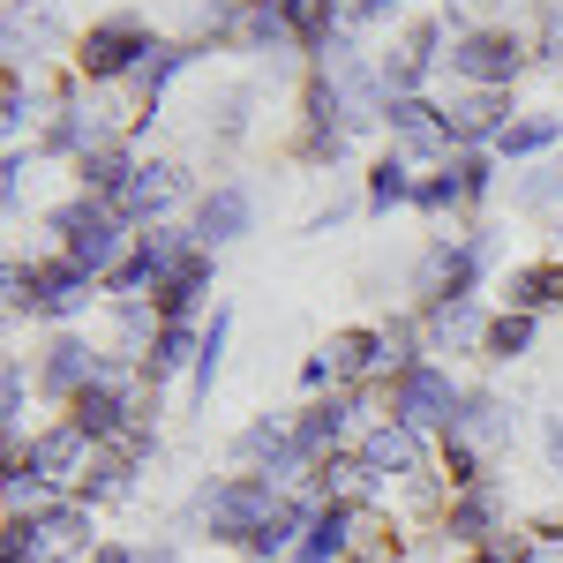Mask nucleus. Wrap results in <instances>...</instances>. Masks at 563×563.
Listing matches in <instances>:
<instances>
[{"instance_id":"obj_12","label":"nucleus","mask_w":563,"mask_h":563,"mask_svg":"<svg viewBox=\"0 0 563 563\" xmlns=\"http://www.w3.org/2000/svg\"><path fill=\"white\" fill-rule=\"evenodd\" d=\"M233 466L241 474H263V481H286L308 474V459L294 451V421H278V413H263V421H249V429L233 435Z\"/></svg>"},{"instance_id":"obj_13","label":"nucleus","mask_w":563,"mask_h":563,"mask_svg":"<svg viewBox=\"0 0 563 563\" xmlns=\"http://www.w3.org/2000/svg\"><path fill=\"white\" fill-rule=\"evenodd\" d=\"M90 459H98V443H90L76 421H53V429L31 435V451H23V474L45 481V488H76Z\"/></svg>"},{"instance_id":"obj_26","label":"nucleus","mask_w":563,"mask_h":563,"mask_svg":"<svg viewBox=\"0 0 563 563\" xmlns=\"http://www.w3.org/2000/svg\"><path fill=\"white\" fill-rule=\"evenodd\" d=\"M331 376L346 390H361L368 376H384V331H331Z\"/></svg>"},{"instance_id":"obj_6","label":"nucleus","mask_w":563,"mask_h":563,"mask_svg":"<svg viewBox=\"0 0 563 563\" xmlns=\"http://www.w3.org/2000/svg\"><path fill=\"white\" fill-rule=\"evenodd\" d=\"M188 256H196V233H188V225H151V233H135L129 263L106 278V301H151V294H166Z\"/></svg>"},{"instance_id":"obj_48","label":"nucleus","mask_w":563,"mask_h":563,"mask_svg":"<svg viewBox=\"0 0 563 563\" xmlns=\"http://www.w3.org/2000/svg\"><path fill=\"white\" fill-rule=\"evenodd\" d=\"M398 8H406V0H353V23H384Z\"/></svg>"},{"instance_id":"obj_36","label":"nucleus","mask_w":563,"mask_h":563,"mask_svg":"<svg viewBox=\"0 0 563 563\" xmlns=\"http://www.w3.org/2000/svg\"><path fill=\"white\" fill-rule=\"evenodd\" d=\"M113 331H121V339H113V353H135V361H143V353H151V339H158L166 323H158V308H151V301H113Z\"/></svg>"},{"instance_id":"obj_42","label":"nucleus","mask_w":563,"mask_h":563,"mask_svg":"<svg viewBox=\"0 0 563 563\" xmlns=\"http://www.w3.org/2000/svg\"><path fill=\"white\" fill-rule=\"evenodd\" d=\"M481 563H541V533H519V526H504V533L481 549Z\"/></svg>"},{"instance_id":"obj_21","label":"nucleus","mask_w":563,"mask_h":563,"mask_svg":"<svg viewBox=\"0 0 563 563\" xmlns=\"http://www.w3.org/2000/svg\"><path fill=\"white\" fill-rule=\"evenodd\" d=\"M353 541H361V504H346V496L339 504H316L294 563H353Z\"/></svg>"},{"instance_id":"obj_18","label":"nucleus","mask_w":563,"mask_h":563,"mask_svg":"<svg viewBox=\"0 0 563 563\" xmlns=\"http://www.w3.org/2000/svg\"><path fill=\"white\" fill-rule=\"evenodd\" d=\"M443 533H451V549L481 556V549L504 533V488H496V481H481V488H459V496L443 504Z\"/></svg>"},{"instance_id":"obj_56","label":"nucleus","mask_w":563,"mask_h":563,"mask_svg":"<svg viewBox=\"0 0 563 563\" xmlns=\"http://www.w3.org/2000/svg\"><path fill=\"white\" fill-rule=\"evenodd\" d=\"M556 174H563V166H556Z\"/></svg>"},{"instance_id":"obj_37","label":"nucleus","mask_w":563,"mask_h":563,"mask_svg":"<svg viewBox=\"0 0 563 563\" xmlns=\"http://www.w3.org/2000/svg\"><path fill=\"white\" fill-rule=\"evenodd\" d=\"M443 481H451V496H459V488H481V481H496V474H488V451L466 443V435H443Z\"/></svg>"},{"instance_id":"obj_41","label":"nucleus","mask_w":563,"mask_h":563,"mask_svg":"<svg viewBox=\"0 0 563 563\" xmlns=\"http://www.w3.org/2000/svg\"><path fill=\"white\" fill-rule=\"evenodd\" d=\"M451 166H459V180H466V211L496 196V151H459Z\"/></svg>"},{"instance_id":"obj_5","label":"nucleus","mask_w":563,"mask_h":563,"mask_svg":"<svg viewBox=\"0 0 563 563\" xmlns=\"http://www.w3.org/2000/svg\"><path fill=\"white\" fill-rule=\"evenodd\" d=\"M533 60V45L511 23H481V31H451V76L466 90H511Z\"/></svg>"},{"instance_id":"obj_16","label":"nucleus","mask_w":563,"mask_h":563,"mask_svg":"<svg viewBox=\"0 0 563 563\" xmlns=\"http://www.w3.org/2000/svg\"><path fill=\"white\" fill-rule=\"evenodd\" d=\"M256 225V196L241 188V180H218V188H203L196 196V218H188V233H196V249H225V241H241Z\"/></svg>"},{"instance_id":"obj_30","label":"nucleus","mask_w":563,"mask_h":563,"mask_svg":"<svg viewBox=\"0 0 563 563\" xmlns=\"http://www.w3.org/2000/svg\"><path fill=\"white\" fill-rule=\"evenodd\" d=\"M413 196H421V166H413V158L390 151V158L368 166V211H376V218H390L398 203H413Z\"/></svg>"},{"instance_id":"obj_43","label":"nucleus","mask_w":563,"mask_h":563,"mask_svg":"<svg viewBox=\"0 0 563 563\" xmlns=\"http://www.w3.org/2000/svg\"><path fill=\"white\" fill-rule=\"evenodd\" d=\"M23 174H31L23 143H8V158H0V203H8V211H23Z\"/></svg>"},{"instance_id":"obj_2","label":"nucleus","mask_w":563,"mask_h":563,"mask_svg":"<svg viewBox=\"0 0 563 563\" xmlns=\"http://www.w3.org/2000/svg\"><path fill=\"white\" fill-rule=\"evenodd\" d=\"M90 301H98V278L76 271L68 256L8 263V316H31V323H76Z\"/></svg>"},{"instance_id":"obj_49","label":"nucleus","mask_w":563,"mask_h":563,"mask_svg":"<svg viewBox=\"0 0 563 563\" xmlns=\"http://www.w3.org/2000/svg\"><path fill=\"white\" fill-rule=\"evenodd\" d=\"M90 563H143V549H129V541H98V556Z\"/></svg>"},{"instance_id":"obj_50","label":"nucleus","mask_w":563,"mask_h":563,"mask_svg":"<svg viewBox=\"0 0 563 563\" xmlns=\"http://www.w3.org/2000/svg\"><path fill=\"white\" fill-rule=\"evenodd\" d=\"M541 443H549V466L563 474V413H549V429H541Z\"/></svg>"},{"instance_id":"obj_29","label":"nucleus","mask_w":563,"mask_h":563,"mask_svg":"<svg viewBox=\"0 0 563 563\" xmlns=\"http://www.w3.org/2000/svg\"><path fill=\"white\" fill-rule=\"evenodd\" d=\"M241 45H249V53H286V45H301L286 0H241Z\"/></svg>"},{"instance_id":"obj_3","label":"nucleus","mask_w":563,"mask_h":563,"mask_svg":"<svg viewBox=\"0 0 563 563\" xmlns=\"http://www.w3.org/2000/svg\"><path fill=\"white\" fill-rule=\"evenodd\" d=\"M353 466H361V496H353V504L368 511V504H390V488L429 474V443L406 429V421L384 413V421H368V435L353 443Z\"/></svg>"},{"instance_id":"obj_7","label":"nucleus","mask_w":563,"mask_h":563,"mask_svg":"<svg viewBox=\"0 0 563 563\" xmlns=\"http://www.w3.org/2000/svg\"><path fill=\"white\" fill-rule=\"evenodd\" d=\"M286 504V488L278 481H263V474H233V481H211L203 488V526H211V541H233V549H249L256 541V526L271 519Z\"/></svg>"},{"instance_id":"obj_24","label":"nucleus","mask_w":563,"mask_h":563,"mask_svg":"<svg viewBox=\"0 0 563 563\" xmlns=\"http://www.w3.org/2000/svg\"><path fill=\"white\" fill-rule=\"evenodd\" d=\"M129 174H135L129 135H113V143H98V151H84V158H76V180H84V196H98V203H121Z\"/></svg>"},{"instance_id":"obj_27","label":"nucleus","mask_w":563,"mask_h":563,"mask_svg":"<svg viewBox=\"0 0 563 563\" xmlns=\"http://www.w3.org/2000/svg\"><path fill=\"white\" fill-rule=\"evenodd\" d=\"M504 308H511V316L563 308V263H519V271L504 278Z\"/></svg>"},{"instance_id":"obj_11","label":"nucleus","mask_w":563,"mask_h":563,"mask_svg":"<svg viewBox=\"0 0 563 563\" xmlns=\"http://www.w3.org/2000/svg\"><path fill=\"white\" fill-rule=\"evenodd\" d=\"M384 129L398 143V158H413V166H451L459 158V143H451V121H443V106L435 98H390L384 106Z\"/></svg>"},{"instance_id":"obj_44","label":"nucleus","mask_w":563,"mask_h":563,"mask_svg":"<svg viewBox=\"0 0 563 563\" xmlns=\"http://www.w3.org/2000/svg\"><path fill=\"white\" fill-rule=\"evenodd\" d=\"M203 38L211 45L241 38V0H211V8H203Z\"/></svg>"},{"instance_id":"obj_40","label":"nucleus","mask_w":563,"mask_h":563,"mask_svg":"<svg viewBox=\"0 0 563 563\" xmlns=\"http://www.w3.org/2000/svg\"><path fill=\"white\" fill-rule=\"evenodd\" d=\"M31 113H38V98H31V84H23V68H8V76H0V129H8V143L23 135Z\"/></svg>"},{"instance_id":"obj_22","label":"nucleus","mask_w":563,"mask_h":563,"mask_svg":"<svg viewBox=\"0 0 563 563\" xmlns=\"http://www.w3.org/2000/svg\"><path fill=\"white\" fill-rule=\"evenodd\" d=\"M196 353H203V323H166V331L151 339V353H143V384H151V398L174 384V376H188Z\"/></svg>"},{"instance_id":"obj_32","label":"nucleus","mask_w":563,"mask_h":563,"mask_svg":"<svg viewBox=\"0 0 563 563\" xmlns=\"http://www.w3.org/2000/svg\"><path fill=\"white\" fill-rule=\"evenodd\" d=\"M196 53H203V45H158V53L143 60V76H135V106H143V121H151V106L166 98V84H174L180 68H196Z\"/></svg>"},{"instance_id":"obj_38","label":"nucleus","mask_w":563,"mask_h":563,"mask_svg":"<svg viewBox=\"0 0 563 563\" xmlns=\"http://www.w3.org/2000/svg\"><path fill=\"white\" fill-rule=\"evenodd\" d=\"M413 211H466V180H459V166H435V174H421V196H413Z\"/></svg>"},{"instance_id":"obj_53","label":"nucleus","mask_w":563,"mask_h":563,"mask_svg":"<svg viewBox=\"0 0 563 563\" xmlns=\"http://www.w3.org/2000/svg\"><path fill=\"white\" fill-rule=\"evenodd\" d=\"M459 8H488V0H459Z\"/></svg>"},{"instance_id":"obj_51","label":"nucleus","mask_w":563,"mask_h":563,"mask_svg":"<svg viewBox=\"0 0 563 563\" xmlns=\"http://www.w3.org/2000/svg\"><path fill=\"white\" fill-rule=\"evenodd\" d=\"M143 563H174V549H143Z\"/></svg>"},{"instance_id":"obj_8","label":"nucleus","mask_w":563,"mask_h":563,"mask_svg":"<svg viewBox=\"0 0 563 563\" xmlns=\"http://www.w3.org/2000/svg\"><path fill=\"white\" fill-rule=\"evenodd\" d=\"M151 53H158V38L135 15H106V23H90L84 38H76V76L84 84H135Z\"/></svg>"},{"instance_id":"obj_45","label":"nucleus","mask_w":563,"mask_h":563,"mask_svg":"<svg viewBox=\"0 0 563 563\" xmlns=\"http://www.w3.org/2000/svg\"><path fill=\"white\" fill-rule=\"evenodd\" d=\"M556 196H563V174H533V180H519V203H526V211H549Z\"/></svg>"},{"instance_id":"obj_15","label":"nucleus","mask_w":563,"mask_h":563,"mask_svg":"<svg viewBox=\"0 0 563 563\" xmlns=\"http://www.w3.org/2000/svg\"><path fill=\"white\" fill-rule=\"evenodd\" d=\"M23 519H31V549H38V563L98 556V541H90V504H76V496H53V504H38V511H23Z\"/></svg>"},{"instance_id":"obj_52","label":"nucleus","mask_w":563,"mask_h":563,"mask_svg":"<svg viewBox=\"0 0 563 563\" xmlns=\"http://www.w3.org/2000/svg\"><path fill=\"white\" fill-rule=\"evenodd\" d=\"M8 8H38V0H8Z\"/></svg>"},{"instance_id":"obj_39","label":"nucleus","mask_w":563,"mask_h":563,"mask_svg":"<svg viewBox=\"0 0 563 563\" xmlns=\"http://www.w3.org/2000/svg\"><path fill=\"white\" fill-rule=\"evenodd\" d=\"M488 361H519V353H533V316H511V308H504V316H496V323H488Z\"/></svg>"},{"instance_id":"obj_46","label":"nucleus","mask_w":563,"mask_h":563,"mask_svg":"<svg viewBox=\"0 0 563 563\" xmlns=\"http://www.w3.org/2000/svg\"><path fill=\"white\" fill-rule=\"evenodd\" d=\"M241 129H249V90H233V98L218 106V143H233Z\"/></svg>"},{"instance_id":"obj_55","label":"nucleus","mask_w":563,"mask_h":563,"mask_svg":"<svg viewBox=\"0 0 563 563\" xmlns=\"http://www.w3.org/2000/svg\"><path fill=\"white\" fill-rule=\"evenodd\" d=\"M466 563H481V556H466Z\"/></svg>"},{"instance_id":"obj_35","label":"nucleus","mask_w":563,"mask_h":563,"mask_svg":"<svg viewBox=\"0 0 563 563\" xmlns=\"http://www.w3.org/2000/svg\"><path fill=\"white\" fill-rule=\"evenodd\" d=\"M294 31H301V53H323L339 38V15H353V0H286Z\"/></svg>"},{"instance_id":"obj_20","label":"nucleus","mask_w":563,"mask_h":563,"mask_svg":"<svg viewBox=\"0 0 563 563\" xmlns=\"http://www.w3.org/2000/svg\"><path fill=\"white\" fill-rule=\"evenodd\" d=\"M421 331H429V353H481L488 346V308L481 301H435V308H413Z\"/></svg>"},{"instance_id":"obj_33","label":"nucleus","mask_w":563,"mask_h":563,"mask_svg":"<svg viewBox=\"0 0 563 563\" xmlns=\"http://www.w3.org/2000/svg\"><path fill=\"white\" fill-rule=\"evenodd\" d=\"M225 339H233V316L211 308V323H203V353H196V368H188V398H196V406H211V384H218V368H225Z\"/></svg>"},{"instance_id":"obj_54","label":"nucleus","mask_w":563,"mask_h":563,"mask_svg":"<svg viewBox=\"0 0 563 563\" xmlns=\"http://www.w3.org/2000/svg\"><path fill=\"white\" fill-rule=\"evenodd\" d=\"M353 563H376V556H353Z\"/></svg>"},{"instance_id":"obj_4","label":"nucleus","mask_w":563,"mask_h":563,"mask_svg":"<svg viewBox=\"0 0 563 563\" xmlns=\"http://www.w3.org/2000/svg\"><path fill=\"white\" fill-rule=\"evenodd\" d=\"M496 263V233L474 225L459 241H429V256L413 263V308H435V301H474L481 271Z\"/></svg>"},{"instance_id":"obj_34","label":"nucleus","mask_w":563,"mask_h":563,"mask_svg":"<svg viewBox=\"0 0 563 563\" xmlns=\"http://www.w3.org/2000/svg\"><path fill=\"white\" fill-rule=\"evenodd\" d=\"M556 143H563L556 113H519L511 129L496 135V158H541V151H556Z\"/></svg>"},{"instance_id":"obj_23","label":"nucleus","mask_w":563,"mask_h":563,"mask_svg":"<svg viewBox=\"0 0 563 563\" xmlns=\"http://www.w3.org/2000/svg\"><path fill=\"white\" fill-rule=\"evenodd\" d=\"M443 435H466V443H481V451L496 459V451H511V406H504L496 390H466V398H459V421Z\"/></svg>"},{"instance_id":"obj_14","label":"nucleus","mask_w":563,"mask_h":563,"mask_svg":"<svg viewBox=\"0 0 563 563\" xmlns=\"http://www.w3.org/2000/svg\"><path fill=\"white\" fill-rule=\"evenodd\" d=\"M180 196H188V174H180L174 158H135V174H129L113 211L129 218V225H166V211H174Z\"/></svg>"},{"instance_id":"obj_28","label":"nucleus","mask_w":563,"mask_h":563,"mask_svg":"<svg viewBox=\"0 0 563 563\" xmlns=\"http://www.w3.org/2000/svg\"><path fill=\"white\" fill-rule=\"evenodd\" d=\"M203 294H211V249H196V256L180 263V278L166 294H151V308H158V323H196Z\"/></svg>"},{"instance_id":"obj_31","label":"nucleus","mask_w":563,"mask_h":563,"mask_svg":"<svg viewBox=\"0 0 563 563\" xmlns=\"http://www.w3.org/2000/svg\"><path fill=\"white\" fill-rule=\"evenodd\" d=\"M129 488H135V466H129V459H121V451H98V459H90V466H84V481H76L68 496L98 511V504H113V496H129Z\"/></svg>"},{"instance_id":"obj_47","label":"nucleus","mask_w":563,"mask_h":563,"mask_svg":"<svg viewBox=\"0 0 563 563\" xmlns=\"http://www.w3.org/2000/svg\"><path fill=\"white\" fill-rule=\"evenodd\" d=\"M301 384L316 390V398H323V390H339V376H331V353H308V361H301Z\"/></svg>"},{"instance_id":"obj_19","label":"nucleus","mask_w":563,"mask_h":563,"mask_svg":"<svg viewBox=\"0 0 563 563\" xmlns=\"http://www.w3.org/2000/svg\"><path fill=\"white\" fill-rule=\"evenodd\" d=\"M90 376H98V346L76 339V331H60V339L45 346V361H38V390L53 398V406H76Z\"/></svg>"},{"instance_id":"obj_1","label":"nucleus","mask_w":563,"mask_h":563,"mask_svg":"<svg viewBox=\"0 0 563 563\" xmlns=\"http://www.w3.org/2000/svg\"><path fill=\"white\" fill-rule=\"evenodd\" d=\"M53 233H60V256L76 263V271H90L98 286L129 263V249H135V233H129V218L113 211V203H98V196H68L60 211L45 218Z\"/></svg>"},{"instance_id":"obj_10","label":"nucleus","mask_w":563,"mask_h":563,"mask_svg":"<svg viewBox=\"0 0 563 563\" xmlns=\"http://www.w3.org/2000/svg\"><path fill=\"white\" fill-rule=\"evenodd\" d=\"M459 398H466V390L451 384V368L421 361V368L390 376V421H406L413 435H443L451 421H459Z\"/></svg>"},{"instance_id":"obj_17","label":"nucleus","mask_w":563,"mask_h":563,"mask_svg":"<svg viewBox=\"0 0 563 563\" xmlns=\"http://www.w3.org/2000/svg\"><path fill=\"white\" fill-rule=\"evenodd\" d=\"M443 121H451V143L459 151H496V135L511 129L519 113H511V90H459L443 106Z\"/></svg>"},{"instance_id":"obj_9","label":"nucleus","mask_w":563,"mask_h":563,"mask_svg":"<svg viewBox=\"0 0 563 563\" xmlns=\"http://www.w3.org/2000/svg\"><path fill=\"white\" fill-rule=\"evenodd\" d=\"M361 413H368V398H361V390H331V398H308L301 413H294V451H301L308 466H316V459H339V451H353V443H361V435H368V421H361Z\"/></svg>"},{"instance_id":"obj_25","label":"nucleus","mask_w":563,"mask_h":563,"mask_svg":"<svg viewBox=\"0 0 563 563\" xmlns=\"http://www.w3.org/2000/svg\"><path fill=\"white\" fill-rule=\"evenodd\" d=\"M308 519H316V504H308V496H286V504H278V511H271V519L256 526V541H249V556L256 563H294V549H301V533H308Z\"/></svg>"}]
</instances>
